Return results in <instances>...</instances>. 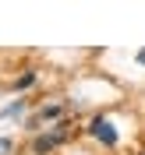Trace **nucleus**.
<instances>
[{
    "label": "nucleus",
    "mask_w": 145,
    "mask_h": 155,
    "mask_svg": "<svg viewBox=\"0 0 145 155\" xmlns=\"http://www.w3.org/2000/svg\"><path fill=\"white\" fill-rule=\"evenodd\" d=\"M92 137L103 141L106 148H113V145H117V127L110 124L106 116H96V120H92Z\"/></svg>",
    "instance_id": "nucleus-1"
},
{
    "label": "nucleus",
    "mask_w": 145,
    "mask_h": 155,
    "mask_svg": "<svg viewBox=\"0 0 145 155\" xmlns=\"http://www.w3.org/2000/svg\"><path fill=\"white\" fill-rule=\"evenodd\" d=\"M64 137H67V130H64V127H57V130H50V134H39L36 141H32V148L43 155V152H50V148H57Z\"/></svg>",
    "instance_id": "nucleus-2"
},
{
    "label": "nucleus",
    "mask_w": 145,
    "mask_h": 155,
    "mask_svg": "<svg viewBox=\"0 0 145 155\" xmlns=\"http://www.w3.org/2000/svg\"><path fill=\"white\" fill-rule=\"evenodd\" d=\"M18 113H25V102H21V99H18V102H11L0 116H4V120H11V116H18Z\"/></svg>",
    "instance_id": "nucleus-3"
},
{
    "label": "nucleus",
    "mask_w": 145,
    "mask_h": 155,
    "mask_svg": "<svg viewBox=\"0 0 145 155\" xmlns=\"http://www.w3.org/2000/svg\"><path fill=\"white\" fill-rule=\"evenodd\" d=\"M57 116H60V106H46L39 113V120H57Z\"/></svg>",
    "instance_id": "nucleus-4"
},
{
    "label": "nucleus",
    "mask_w": 145,
    "mask_h": 155,
    "mask_svg": "<svg viewBox=\"0 0 145 155\" xmlns=\"http://www.w3.org/2000/svg\"><path fill=\"white\" fill-rule=\"evenodd\" d=\"M14 145H11V137H0V155H11Z\"/></svg>",
    "instance_id": "nucleus-5"
},
{
    "label": "nucleus",
    "mask_w": 145,
    "mask_h": 155,
    "mask_svg": "<svg viewBox=\"0 0 145 155\" xmlns=\"http://www.w3.org/2000/svg\"><path fill=\"white\" fill-rule=\"evenodd\" d=\"M138 64H142V67H145V49H142V53H138Z\"/></svg>",
    "instance_id": "nucleus-6"
}]
</instances>
